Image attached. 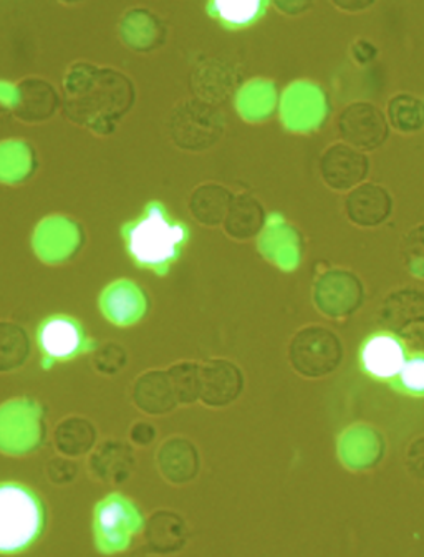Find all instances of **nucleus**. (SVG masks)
<instances>
[{"instance_id": "f257e3e1", "label": "nucleus", "mask_w": 424, "mask_h": 557, "mask_svg": "<svg viewBox=\"0 0 424 557\" xmlns=\"http://www.w3.org/2000/svg\"><path fill=\"white\" fill-rule=\"evenodd\" d=\"M65 94V112L70 120L101 135L112 133L135 101V87L128 77L90 63L70 66Z\"/></svg>"}, {"instance_id": "f03ea898", "label": "nucleus", "mask_w": 424, "mask_h": 557, "mask_svg": "<svg viewBox=\"0 0 424 557\" xmlns=\"http://www.w3.org/2000/svg\"><path fill=\"white\" fill-rule=\"evenodd\" d=\"M189 236L188 224L174 220L160 201L148 202L144 213L122 227L126 252L136 268L157 275H166L179 261Z\"/></svg>"}, {"instance_id": "7ed1b4c3", "label": "nucleus", "mask_w": 424, "mask_h": 557, "mask_svg": "<svg viewBox=\"0 0 424 557\" xmlns=\"http://www.w3.org/2000/svg\"><path fill=\"white\" fill-rule=\"evenodd\" d=\"M46 528L39 495L21 483H0V554H18L37 543Z\"/></svg>"}, {"instance_id": "20e7f679", "label": "nucleus", "mask_w": 424, "mask_h": 557, "mask_svg": "<svg viewBox=\"0 0 424 557\" xmlns=\"http://www.w3.org/2000/svg\"><path fill=\"white\" fill-rule=\"evenodd\" d=\"M144 528V515L138 506L122 493L104 496L95 508V544L101 554L112 556L129 549Z\"/></svg>"}, {"instance_id": "39448f33", "label": "nucleus", "mask_w": 424, "mask_h": 557, "mask_svg": "<svg viewBox=\"0 0 424 557\" xmlns=\"http://www.w3.org/2000/svg\"><path fill=\"white\" fill-rule=\"evenodd\" d=\"M344 344L332 329L307 325L296 332L289 344V362L305 379H324L340 367Z\"/></svg>"}, {"instance_id": "423d86ee", "label": "nucleus", "mask_w": 424, "mask_h": 557, "mask_svg": "<svg viewBox=\"0 0 424 557\" xmlns=\"http://www.w3.org/2000/svg\"><path fill=\"white\" fill-rule=\"evenodd\" d=\"M46 411L34 398H14L0 405V451L27 455L46 438Z\"/></svg>"}, {"instance_id": "0eeeda50", "label": "nucleus", "mask_w": 424, "mask_h": 557, "mask_svg": "<svg viewBox=\"0 0 424 557\" xmlns=\"http://www.w3.org/2000/svg\"><path fill=\"white\" fill-rule=\"evenodd\" d=\"M316 310L328 319H347L365 302V286L356 272L334 268L316 277L312 290Z\"/></svg>"}, {"instance_id": "6e6552de", "label": "nucleus", "mask_w": 424, "mask_h": 557, "mask_svg": "<svg viewBox=\"0 0 424 557\" xmlns=\"http://www.w3.org/2000/svg\"><path fill=\"white\" fill-rule=\"evenodd\" d=\"M37 344L43 356V369L95 350L93 341L85 334L84 325L77 319L62 313L42 321L37 331Z\"/></svg>"}, {"instance_id": "1a4fd4ad", "label": "nucleus", "mask_w": 424, "mask_h": 557, "mask_svg": "<svg viewBox=\"0 0 424 557\" xmlns=\"http://www.w3.org/2000/svg\"><path fill=\"white\" fill-rule=\"evenodd\" d=\"M338 132L345 144L357 150L375 151L390 136L385 113L370 101H353L338 116Z\"/></svg>"}, {"instance_id": "9d476101", "label": "nucleus", "mask_w": 424, "mask_h": 557, "mask_svg": "<svg viewBox=\"0 0 424 557\" xmlns=\"http://www.w3.org/2000/svg\"><path fill=\"white\" fill-rule=\"evenodd\" d=\"M32 246L47 264H62L80 251L84 231L68 218L50 216L35 230Z\"/></svg>"}, {"instance_id": "9b49d317", "label": "nucleus", "mask_w": 424, "mask_h": 557, "mask_svg": "<svg viewBox=\"0 0 424 557\" xmlns=\"http://www.w3.org/2000/svg\"><path fill=\"white\" fill-rule=\"evenodd\" d=\"M378 321L386 332L407 342L424 331V293L400 289L388 294L378 310Z\"/></svg>"}, {"instance_id": "f8f14e48", "label": "nucleus", "mask_w": 424, "mask_h": 557, "mask_svg": "<svg viewBox=\"0 0 424 557\" xmlns=\"http://www.w3.org/2000/svg\"><path fill=\"white\" fill-rule=\"evenodd\" d=\"M319 171L328 188L351 191L365 182L370 173V160L363 151L350 145L335 144L322 153Z\"/></svg>"}, {"instance_id": "ddd939ff", "label": "nucleus", "mask_w": 424, "mask_h": 557, "mask_svg": "<svg viewBox=\"0 0 424 557\" xmlns=\"http://www.w3.org/2000/svg\"><path fill=\"white\" fill-rule=\"evenodd\" d=\"M407 345L391 332L370 335L360 350V363L366 375L379 382H394L407 362Z\"/></svg>"}, {"instance_id": "4468645a", "label": "nucleus", "mask_w": 424, "mask_h": 557, "mask_svg": "<svg viewBox=\"0 0 424 557\" xmlns=\"http://www.w3.org/2000/svg\"><path fill=\"white\" fill-rule=\"evenodd\" d=\"M246 379L242 370L226 359H211L201 363V397L211 408L233 405L242 395Z\"/></svg>"}, {"instance_id": "2eb2a0df", "label": "nucleus", "mask_w": 424, "mask_h": 557, "mask_svg": "<svg viewBox=\"0 0 424 557\" xmlns=\"http://www.w3.org/2000/svg\"><path fill=\"white\" fill-rule=\"evenodd\" d=\"M147 294L129 278H119L110 284L100 296V310L107 321L119 327L138 324L147 315Z\"/></svg>"}, {"instance_id": "dca6fc26", "label": "nucleus", "mask_w": 424, "mask_h": 557, "mask_svg": "<svg viewBox=\"0 0 424 557\" xmlns=\"http://www.w3.org/2000/svg\"><path fill=\"white\" fill-rule=\"evenodd\" d=\"M345 216L359 227H378L391 216L394 198L385 186L362 183L348 193L344 202Z\"/></svg>"}, {"instance_id": "f3484780", "label": "nucleus", "mask_w": 424, "mask_h": 557, "mask_svg": "<svg viewBox=\"0 0 424 557\" xmlns=\"http://www.w3.org/2000/svg\"><path fill=\"white\" fill-rule=\"evenodd\" d=\"M157 465L161 476L171 484H188L201 471V455L198 446L186 436H170L161 443L157 453Z\"/></svg>"}, {"instance_id": "a211bd4d", "label": "nucleus", "mask_w": 424, "mask_h": 557, "mask_svg": "<svg viewBox=\"0 0 424 557\" xmlns=\"http://www.w3.org/2000/svg\"><path fill=\"white\" fill-rule=\"evenodd\" d=\"M144 537L150 553L160 556L176 554L188 543V524L178 512L158 509L145 521Z\"/></svg>"}, {"instance_id": "6ab92c4d", "label": "nucleus", "mask_w": 424, "mask_h": 557, "mask_svg": "<svg viewBox=\"0 0 424 557\" xmlns=\"http://www.w3.org/2000/svg\"><path fill=\"white\" fill-rule=\"evenodd\" d=\"M132 400L135 407L151 417L171 413L179 401L166 370H147L133 383Z\"/></svg>"}, {"instance_id": "aec40b11", "label": "nucleus", "mask_w": 424, "mask_h": 557, "mask_svg": "<svg viewBox=\"0 0 424 557\" xmlns=\"http://www.w3.org/2000/svg\"><path fill=\"white\" fill-rule=\"evenodd\" d=\"M59 95L49 82L27 78L14 88L12 109L24 122H43L55 113Z\"/></svg>"}, {"instance_id": "412c9836", "label": "nucleus", "mask_w": 424, "mask_h": 557, "mask_svg": "<svg viewBox=\"0 0 424 557\" xmlns=\"http://www.w3.org/2000/svg\"><path fill=\"white\" fill-rule=\"evenodd\" d=\"M133 467H135L133 449L119 440H107L101 443L88 460L91 476L103 483H125L132 474Z\"/></svg>"}, {"instance_id": "4be33fe9", "label": "nucleus", "mask_w": 424, "mask_h": 557, "mask_svg": "<svg viewBox=\"0 0 424 557\" xmlns=\"http://www.w3.org/2000/svg\"><path fill=\"white\" fill-rule=\"evenodd\" d=\"M98 432L93 422L88 418L72 417L63 418L62 422L53 430V445L62 457L75 458L85 457L87 453L97 445Z\"/></svg>"}, {"instance_id": "5701e85b", "label": "nucleus", "mask_w": 424, "mask_h": 557, "mask_svg": "<svg viewBox=\"0 0 424 557\" xmlns=\"http://www.w3.org/2000/svg\"><path fill=\"white\" fill-rule=\"evenodd\" d=\"M265 226V211L261 201L251 195L234 196L233 205L224 220L227 236L237 240L252 239Z\"/></svg>"}, {"instance_id": "b1692460", "label": "nucleus", "mask_w": 424, "mask_h": 557, "mask_svg": "<svg viewBox=\"0 0 424 557\" xmlns=\"http://www.w3.org/2000/svg\"><path fill=\"white\" fill-rule=\"evenodd\" d=\"M234 195L216 183L198 186L189 198V211L202 226H220L226 220Z\"/></svg>"}, {"instance_id": "393cba45", "label": "nucleus", "mask_w": 424, "mask_h": 557, "mask_svg": "<svg viewBox=\"0 0 424 557\" xmlns=\"http://www.w3.org/2000/svg\"><path fill=\"white\" fill-rule=\"evenodd\" d=\"M267 4L262 0H214L205 5L211 17L229 30L249 27L264 15Z\"/></svg>"}, {"instance_id": "a878e982", "label": "nucleus", "mask_w": 424, "mask_h": 557, "mask_svg": "<svg viewBox=\"0 0 424 557\" xmlns=\"http://www.w3.org/2000/svg\"><path fill=\"white\" fill-rule=\"evenodd\" d=\"M32 342L22 325L0 321V373L17 372L30 359Z\"/></svg>"}, {"instance_id": "bb28decb", "label": "nucleus", "mask_w": 424, "mask_h": 557, "mask_svg": "<svg viewBox=\"0 0 424 557\" xmlns=\"http://www.w3.org/2000/svg\"><path fill=\"white\" fill-rule=\"evenodd\" d=\"M163 25L154 15L147 11L128 12L122 22V35L125 44L136 50L154 49L163 42Z\"/></svg>"}, {"instance_id": "cd10ccee", "label": "nucleus", "mask_w": 424, "mask_h": 557, "mask_svg": "<svg viewBox=\"0 0 424 557\" xmlns=\"http://www.w3.org/2000/svg\"><path fill=\"white\" fill-rule=\"evenodd\" d=\"M34 151L24 141L0 144V182L17 185L30 176L35 168Z\"/></svg>"}, {"instance_id": "c85d7f7f", "label": "nucleus", "mask_w": 424, "mask_h": 557, "mask_svg": "<svg viewBox=\"0 0 424 557\" xmlns=\"http://www.w3.org/2000/svg\"><path fill=\"white\" fill-rule=\"evenodd\" d=\"M386 119L397 132L410 135L424 128V101L413 94H397L388 101Z\"/></svg>"}, {"instance_id": "c756f323", "label": "nucleus", "mask_w": 424, "mask_h": 557, "mask_svg": "<svg viewBox=\"0 0 424 557\" xmlns=\"http://www.w3.org/2000/svg\"><path fill=\"white\" fill-rule=\"evenodd\" d=\"M179 405L196 404L201 397V363L178 362L166 370Z\"/></svg>"}, {"instance_id": "7c9ffc66", "label": "nucleus", "mask_w": 424, "mask_h": 557, "mask_svg": "<svg viewBox=\"0 0 424 557\" xmlns=\"http://www.w3.org/2000/svg\"><path fill=\"white\" fill-rule=\"evenodd\" d=\"M401 261L411 275L424 278V224L408 231L401 239Z\"/></svg>"}, {"instance_id": "2f4dec72", "label": "nucleus", "mask_w": 424, "mask_h": 557, "mask_svg": "<svg viewBox=\"0 0 424 557\" xmlns=\"http://www.w3.org/2000/svg\"><path fill=\"white\" fill-rule=\"evenodd\" d=\"M391 383L403 394L424 397V354L408 357L403 369Z\"/></svg>"}, {"instance_id": "473e14b6", "label": "nucleus", "mask_w": 424, "mask_h": 557, "mask_svg": "<svg viewBox=\"0 0 424 557\" xmlns=\"http://www.w3.org/2000/svg\"><path fill=\"white\" fill-rule=\"evenodd\" d=\"M91 362L98 373L110 376L119 375L128 366V354L116 342H107V344L95 347Z\"/></svg>"}, {"instance_id": "72a5a7b5", "label": "nucleus", "mask_w": 424, "mask_h": 557, "mask_svg": "<svg viewBox=\"0 0 424 557\" xmlns=\"http://www.w3.org/2000/svg\"><path fill=\"white\" fill-rule=\"evenodd\" d=\"M47 476L57 486L70 484L78 474V465L72 458L55 457L47 463Z\"/></svg>"}, {"instance_id": "f704fd0d", "label": "nucleus", "mask_w": 424, "mask_h": 557, "mask_svg": "<svg viewBox=\"0 0 424 557\" xmlns=\"http://www.w3.org/2000/svg\"><path fill=\"white\" fill-rule=\"evenodd\" d=\"M404 463H407L410 474H413L416 480H424V436H420V438L410 443Z\"/></svg>"}, {"instance_id": "c9c22d12", "label": "nucleus", "mask_w": 424, "mask_h": 557, "mask_svg": "<svg viewBox=\"0 0 424 557\" xmlns=\"http://www.w3.org/2000/svg\"><path fill=\"white\" fill-rule=\"evenodd\" d=\"M157 429L150 422H136L129 429V440L138 446H150L157 440Z\"/></svg>"}, {"instance_id": "e433bc0d", "label": "nucleus", "mask_w": 424, "mask_h": 557, "mask_svg": "<svg viewBox=\"0 0 424 557\" xmlns=\"http://www.w3.org/2000/svg\"><path fill=\"white\" fill-rule=\"evenodd\" d=\"M277 9L286 12L289 15L302 14L303 11L310 8V2H277Z\"/></svg>"}, {"instance_id": "4c0bfd02", "label": "nucleus", "mask_w": 424, "mask_h": 557, "mask_svg": "<svg viewBox=\"0 0 424 557\" xmlns=\"http://www.w3.org/2000/svg\"><path fill=\"white\" fill-rule=\"evenodd\" d=\"M337 8L344 9V11H362V9L370 8V5H373V2H360V0H345V2H341V0H335L334 2Z\"/></svg>"}]
</instances>
